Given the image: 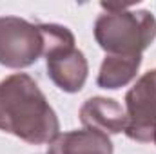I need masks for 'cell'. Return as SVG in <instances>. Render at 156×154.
Listing matches in <instances>:
<instances>
[{"label": "cell", "mask_w": 156, "mask_h": 154, "mask_svg": "<svg viewBox=\"0 0 156 154\" xmlns=\"http://www.w3.org/2000/svg\"><path fill=\"white\" fill-rule=\"evenodd\" d=\"M0 131L29 145L51 143L60 134L55 109L26 73H15L0 82Z\"/></svg>", "instance_id": "cell-1"}, {"label": "cell", "mask_w": 156, "mask_h": 154, "mask_svg": "<svg viewBox=\"0 0 156 154\" xmlns=\"http://www.w3.org/2000/svg\"><path fill=\"white\" fill-rule=\"evenodd\" d=\"M105 9L94 22V40L107 54H142L156 38V18L151 11L102 4Z\"/></svg>", "instance_id": "cell-2"}, {"label": "cell", "mask_w": 156, "mask_h": 154, "mask_svg": "<svg viewBox=\"0 0 156 154\" xmlns=\"http://www.w3.org/2000/svg\"><path fill=\"white\" fill-rule=\"evenodd\" d=\"M44 38V58L51 82L64 93H78L83 89L89 64L78 49L71 29L60 24H40Z\"/></svg>", "instance_id": "cell-3"}, {"label": "cell", "mask_w": 156, "mask_h": 154, "mask_svg": "<svg viewBox=\"0 0 156 154\" xmlns=\"http://www.w3.org/2000/svg\"><path fill=\"white\" fill-rule=\"evenodd\" d=\"M44 56L40 24L20 16H0V65L24 69Z\"/></svg>", "instance_id": "cell-4"}, {"label": "cell", "mask_w": 156, "mask_h": 154, "mask_svg": "<svg viewBox=\"0 0 156 154\" xmlns=\"http://www.w3.org/2000/svg\"><path fill=\"white\" fill-rule=\"evenodd\" d=\"M125 134L133 142L151 143L156 136V69L145 73L125 94Z\"/></svg>", "instance_id": "cell-5"}, {"label": "cell", "mask_w": 156, "mask_h": 154, "mask_svg": "<svg viewBox=\"0 0 156 154\" xmlns=\"http://www.w3.org/2000/svg\"><path fill=\"white\" fill-rule=\"evenodd\" d=\"M80 121L83 129L111 136L125 132L127 114L116 100L105 96H93L85 100L80 107Z\"/></svg>", "instance_id": "cell-6"}, {"label": "cell", "mask_w": 156, "mask_h": 154, "mask_svg": "<svg viewBox=\"0 0 156 154\" xmlns=\"http://www.w3.org/2000/svg\"><path fill=\"white\" fill-rule=\"evenodd\" d=\"M115 147L109 136L80 129V131H69L60 132L51 143L47 154H113Z\"/></svg>", "instance_id": "cell-7"}, {"label": "cell", "mask_w": 156, "mask_h": 154, "mask_svg": "<svg viewBox=\"0 0 156 154\" xmlns=\"http://www.w3.org/2000/svg\"><path fill=\"white\" fill-rule=\"evenodd\" d=\"M142 65V54L125 56V54H107L100 65L96 83L102 89H120L129 85Z\"/></svg>", "instance_id": "cell-8"}, {"label": "cell", "mask_w": 156, "mask_h": 154, "mask_svg": "<svg viewBox=\"0 0 156 154\" xmlns=\"http://www.w3.org/2000/svg\"><path fill=\"white\" fill-rule=\"evenodd\" d=\"M154 143H156V136H154Z\"/></svg>", "instance_id": "cell-9"}]
</instances>
